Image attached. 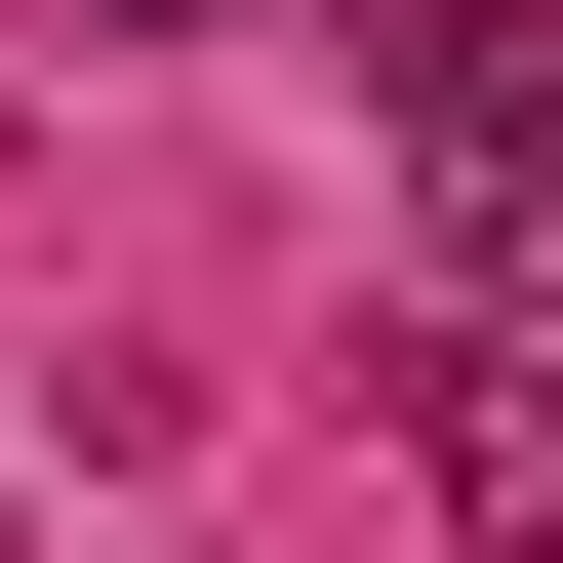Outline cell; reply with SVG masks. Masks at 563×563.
I'll return each mask as SVG.
<instances>
[{
	"instance_id": "1",
	"label": "cell",
	"mask_w": 563,
	"mask_h": 563,
	"mask_svg": "<svg viewBox=\"0 0 563 563\" xmlns=\"http://www.w3.org/2000/svg\"><path fill=\"white\" fill-rule=\"evenodd\" d=\"M322 81H363L402 162H443V242L563 322V0H322Z\"/></svg>"
},
{
	"instance_id": "2",
	"label": "cell",
	"mask_w": 563,
	"mask_h": 563,
	"mask_svg": "<svg viewBox=\"0 0 563 563\" xmlns=\"http://www.w3.org/2000/svg\"><path fill=\"white\" fill-rule=\"evenodd\" d=\"M363 443L443 483V523H523V563H563V322H523V282H443V322L363 363Z\"/></svg>"
},
{
	"instance_id": "3",
	"label": "cell",
	"mask_w": 563,
	"mask_h": 563,
	"mask_svg": "<svg viewBox=\"0 0 563 563\" xmlns=\"http://www.w3.org/2000/svg\"><path fill=\"white\" fill-rule=\"evenodd\" d=\"M41 41H81V81H121V41H242V0H41Z\"/></svg>"
}]
</instances>
